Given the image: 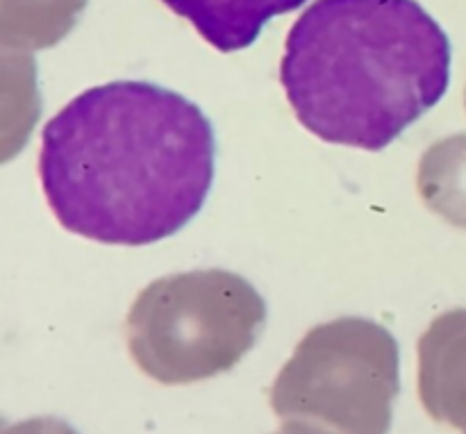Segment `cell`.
Listing matches in <instances>:
<instances>
[{"instance_id":"1","label":"cell","mask_w":466,"mask_h":434,"mask_svg":"<svg viewBox=\"0 0 466 434\" xmlns=\"http://www.w3.org/2000/svg\"><path fill=\"white\" fill-rule=\"evenodd\" d=\"M217 141L198 105L141 80L73 98L44 127L39 176L68 232L112 246H148L203 209Z\"/></svg>"},{"instance_id":"2","label":"cell","mask_w":466,"mask_h":434,"mask_svg":"<svg viewBox=\"0 0 466 434\" xmlns=\"http://www.w3.org/2000/svg\"><path fill=\"white\" fill-rule=\"evenodd\" d=\"M280 82L328 144L382 150L451 82V41L417 0H314L291 25Z\"/></svg>"},{"instance_id":"3","label":"cell","mask_w":466,"mask_h":434,"mask_svg":"<svg viewBox=\"0 0 466 434\" xmlns=\"http://www.w3.org/2000/svg\"><path fill=\"white\" fill-rule=\"evenodd\" d=\"M267 303L230 271H189L150 282L127 314V346L141 373L191 385L226 373L258 344Z\"/></svg>"},{"instance_id":"4","label":"cell","mask_w":466,"mask_h":434,"mask_svg":"<svg viewBox=\"0 0 466 434\" xmlns=\"http://www.w3.org/2000/svg\"><path fill=\"white\" fill-rule=\"evenodd\" d=\"M399 364L387 328L362 317L321 323L278 373L271 408L291 434H390Z\"/></svg>"},{"instance_id":"5","label":"cell","mask_w":466,"mask_h":434,"mask_svg":"<svg viewBox=\"0 0 466 434\" xmlns=\"http://www.w3.org/2000/svg\"><path fill=\"white\" fill-rule=\"evenodd\" d=\"M419 396L435 421L466 434V309H451L419 339Z\"/></svg>"},{"instance_id":"6","label":"cell","mask_w":466,"mask_h":434,"mask_svg":"<svg viewBox=\"0 0 466 434\" xmlns=\"http://www.w3.org/2000/svg\"><path fill=\"white\" fill-rule=\"evenodd\" d=\"M187 18L200 36L221 53L244 50L258 41L271 18L303 7L308 0H162Z\"/></svg>"},{"instance_id":"7","label":"cell","mask_w":466,"mask_h":434,"mask_svg":"<svg viewBox=\"0 0 466 434\" xmlns=\"http://www.w3.org/2000/svg\"><path fill=\"white\" fill-rule=\"evenodd\" d=\"M417 185L431 212L466 230V135L446 136L423 153Z\"/></svg>"},{"instance_id":"8","label":"cell","mask_w":466,"mask_h":434,"mask_svg":"<svg viewBox=\"0 0 466 434\" xmlns=\"http://www.w3.org/2000/svg\"><path fill=\"white\" fill-rule=\"evenodd\" d=\"M276 434H291V432H287V430H280V432H276Z\"/></svg>"},{"instance_id":"9","label":"cell","mask_w":466,"mask_h":434,"mask_svg":"<svg viewBox=\"0 0 466 434\" xmlns=\"http://www.w3.org/2000/svg\"><path fill=\"white\" fill-rule=\"evenodd\" d=\"M464 105H466V94H464Z\"/></svg>"}]
</instances>
